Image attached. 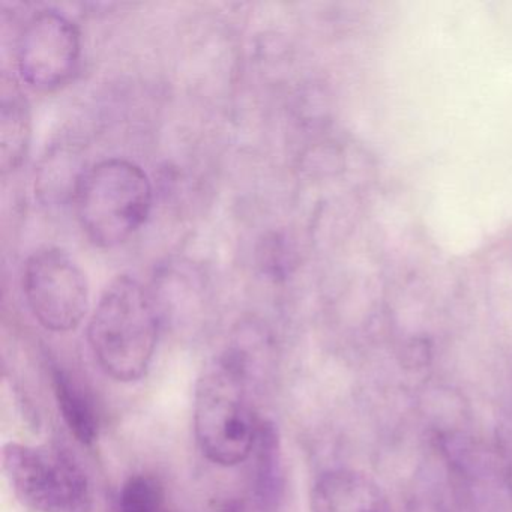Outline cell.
Here are the masks:
<instances>
[{
  "label": "cell",
  "mask_w": 512,
  "mask_h": 512,
  "mask_svg": "<svg viewBox=\"0 0 512 512\" xmlns=\"http://www.w3.org/2000/svg\"><path fill=\"white\" fill-rule=\"evenodd\" d=\"M80 55L82 43L76 25L56 11H41L20 35L17 67L26 85L38 91H55L70 82Z\"/></svg>",
  "instance_id": "8992f818"
},
{
  "label": "cell",
  "mask_w": 512,
  "mask_h": 512,
  "mask_svg": "<svg viewBox=\"0 0 512 512\" xmlns=\"http://www.w3.org/2000/svg\"><path fill=\"white\" fill-rule=\"evenodd\" d=\"M73 205L80 227L97 247H119L142 229L151 214V181L131 161H101L83 173Z\"/></svg>",
  "instance_id": "3957f363"
},
{
  "label": "cell",
  "mask_w": 512,
  "mask_h": 512,
  "mask_svg": "<svg viewBox=\"0 0 512 512\" xmlns=\"http://www.w3.org/2000/svg\"><path fill=\"white\" fill-rule=\"evenodd\" d=\"M221 512H242V506L239 505L238 500H230L223 506Z\"/></svg>",
  "instance_id": "7c38bea8"
},
{
  "label": "cell",
  "mask_w": 512,
  "mask_h": 512,
  "mask_svg": "<svg viewBox=\"0 0 512 512\" xmlns=\"http://www.w3.org/2000/svg\"><path fill=\"white\" fill-rule=\"evenodd\" d=\"M23 292L35 319L52 332L73 331L88 313L86 275L61 248H43L29 257Z\"/></svg>",
  "instance_id": "5b68a950"
},
{
  "label": "cell",
  "mask_w": 512,
  "mask_h": 512,
  "mask_svg": "<svg viewBox=\"0 0 512 512\" xmlns=\"http://www.w3.org/2000/svg\"><path fill=\"white\" fill-rule=\"evenodd\" d=\"M311 512H394L380 485L359 470L323 473L311 493Z\"/></svg>",
  "instance_id": "52a82bcc"
},
{
  "label": "cell",
  "mask_w": 512,
  "mask_h": 512,
  "mask_svg": "<svg viewBox=\"0 0 512 512\" xmlns=\"http://www.w3.org/2000/svg\"><path fill=\"white\" fill-rule=\"evenodd\" d=\"M257 260L263 274L268 275L269 278L280 280L286 277L292 262L286 239L278 233L265 236L257 250Z\"/></svg>",
  "instance_id": "8fae6325"
},
{
  "label": "cell",
  "mask_w": 512,
  "mask_h": 512,
  "mask_svg": "<svg viewBox=\"0 0 512 512\" xmlns=\"http://www.w3.org/2000/svg\"><path fill=\"white\" fill-rule=\"evenodd\" d=\"M158 328L157 308L145 287L122 275L107 287L92 314L89 346L107 376L137 382L151 367Z\"/></svg>",
  "instance_id": "7a4b0ae2"
},
{
  "label": "cell",
  "mask_w": 512,
  "mask_h": 512,
  "mask_svg": "<svg viewBox=\"0 0 512 512\" xmlns=\"http://www.w3.org/2000/svg\"><path fill=\"white\" fill-rule=\"evenodd\" d=\"M154 512H170L169 509L166 508V505L161 506V508L155 509Z\"/></svg>",
  "instance_id": "4fadbf2b"
},
{
  "label": "cell",
  "mask_w": 512,
  "mask_h": 512,
  "mask_svg": "<svg viewBox=\"0 0 512 512\" xmlns=\"http://www.w3.org/2000/svg\"><path fill=\"white\" fill-rule=\"evenodd\" d=\"M2 469L17 499L32 511H91L88 476L65 449L10 442L2 449Z\"/></svg>",
  "instance_id": "277c9868"
},
{
  "label": "cell",
  "mask_w": 512,
  "mask_h": 512,
  "mask_svg": "<svg viewBox=\"0 0 512 512\" xmlns=\"http://www.w3.org/2000/svg\"><path fill=\"white\" fill-rule=\"evenodd\" d=\"M31 140V110L16 83L2 85L0 106V169L14 172L22 166Z\"/></svg>",
  "instance_id": "9c48e42d"
},
{
  "label": "cell",
  "mask_w": 512,
  "mask_h": 512,
  "mask_svg": "<svg viewBox=\"0 0 512 512\" xmlns=\"http://www.w3.org/2000/svg\"><path fill=\"white\" fill-rule=\"evenodd\" d=\"M193 418L197 443L209 461L232 467L250 457L260 421L251 403L247 353L229 350L203 370Z\"/></svg>",
  "instance_id": "6da1fadb"
},
{
  "label": "cell",
  "mask_w": 512,
  "mask_h": 512,
  "mask_svg": "<svg viewBox=\"0 0 512 512\" xmlns=\"http://www.w3.org/2000/svg\"><path fill=\"white\" fill-rule=\"evenodd\" d=\"M251 496L260 512H277L284 500L283 442L272 421H260L254 443ZM250 455V457H251Z\"/></svg>",
  "instance_id": "ba28073f"
},
{
  "label": "cell",
  "mask_w": 512,
  "mask_h": 512,
  "mask_svg": "<svg viewBox=\"0 0 512 512\" xmlns=\"http://www.w3.org/2000/svg\"><path fill=\"white\" fill-rule=\"evenodd\" d=\"M52 385L59 412L73 436L83 445H92L100 433V422L91 398L64 368H52Z\"/></svg>",
  "instance_id": "30bf717a"
}]
</instances>
